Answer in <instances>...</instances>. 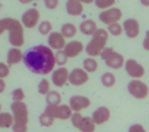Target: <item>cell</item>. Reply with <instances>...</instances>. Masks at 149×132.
I'll list each match as a JSON object with an SVG mask.
<instances>
[{
  "label": "cell",
  "mask_w": 149,
  "mask_h": 132,
  "mask_svg": "<svg viewBox=\"0 0 149 132\" xmlns=\"http://www.w3.org/2000/svg\"><path fill=\"white\" fill-rule=\"evenodd\" d=\"M48 45L52 50H63L66 46V38L62 36L61 32H52L48 37Z\"/></svg>",
  "instance_id": "cell-14"
},
{
  "label": "cell",
  "mask_w": 149,
  "mask_h": 132,
  "mask_svg": "<svg viewBox=\"0 0 149 132\" xmlns=\"http://www.w3.org/2000/svg\"><path fill=\"white\" fill-rule=\"evenodd\" d=\"M52 29H53V25H52V23L50 21H48V20H42L41 23L38 24V32L42 34V36L50 34Z\"/></svg>",
  "instance_id": "cell-27"
},
{
  "label": "cell",
  "mask_w": 149,
  "mask_h": 132,
  "mask_svg": "<svg viewBox=\"0 0 149 132\" xmlns=\"http://www.w3.org/2000/svg\"><path fill=\"white\" fill-rule=\"evenodd\" d=\"M24 65L32 73L46 75L54 71L56 53L46 45H36L24 54Z\"/></svg>",
  "instance_id": "cell-1"
},
{
  "label": "cell",
  "mask_w": 149,
  "mask_h": 132,
  "mask_svg": "<svg viewBox=\"0 0 149 132\" xmlns=\"http://www.w3.org/2000/svg\"><path fill=\"white\" fill-rule=\"evenodd\" d=\"M20 3L21 4H28V3H32L31 0H20Z\"/></svg>",
  "instance_id": "cell-41"
},
{
  "label": "cell",
  "mask_w": 149,
  "mask_h": 132,
  "mask_svg": "<svg viewBox=\"0 0 149 132\" xmlns=\"http://www.w3.org/2000/svg\"><path fill=\"white\" fill-rule=\"evenodd\" d=\"M66 12L70 16H81L83 13V3L81 0H69L66 3Z\"/></svg>",
  "instance_id": "cell-20"
},
{
  "label": "cell",
  "mask_w": 149,
  "mask_h": 132,
  "mask_svg": "<svg viewBox=\"0 0 149 132\" xmlns=\"http://www.w3.org/2000/svg\"><path fill=\"white\" fill-rule=\"evenodd\" d=\"M94 3H95V6L98 7V8L106 11V9L113 8V6H115L116 1H115V0H95Z\"/></svg>",
  "instance_id": "cell-29"
},
{
  "label": "cell",
  "mask_w": 149,
  "mask_h": 132,
  "mask_svg": "<svg viewBox=\"0 0 149 132\" xmlns=\"http://www.w3.org/2000/svg\"><path fill=\"white\" fill-rule=\"evenodd\" d=\"M15 123L11 112H0V128H12Z\"/></svg>",
  "instance_id": "cell-22"
},
{
  "label": "cell",
  "mask_w": 149,
  "mask_h": 132,
  "mask_svg": "<svg viewBox=\"0 0 149 132\" xmlns=\"http://www.w3.org/2000/svg\"><path fill=\"white\" fill-rule=\"evenodd\" d=\"M11 111L13 115V132H26L28 131V122H29V111L28 106L24 102H13L11 104Z\"/></svg>",
  "instance_id": "cell-2"
},
{
  "label": "cell",
  "mask_w": 149,
  "mask_h": 132,
  "mask_svg": "<svg viewBox=\"0 0 149 132\" xmlns=\"http://www.w3.org/2000/svg\"><path fill=\"white\" fill-rule=\"evenodd\" d=\"M128 93L136 99H145L149 94V87L141 79H132L128 83Z\"/></svg>",
  "instance_id": "cell-8"
},
{
  "label": "cell",
  "mask_w": 149,
  "mask_h": 132,
  "mask_svg": "<svg viewBox=\"0 0 149 132\" xmlns=\"http://www.w3.org/2000/svg\"><path fill=\"white\" fill-rule=\"evenodd\" d=\"M68 56L65 54L63 50L56 52V65H58L59 68H65V65L68 64Z\"/></svg>",
  "instance_id": "cell-30"
},
{
  "label": "cell",
  "mask_w": 149,
  "mask_h": 132,
  "mask_svg": "<svg viewBox=\"0 0 149 132\" xmlns=\"http://www.w3.org/2000/svg\"><path fill=\"white\" fill-rule=\"evenodd\" d=\"M143 48L145 50H149V31H146V34H145V38L143 41Z\"/></svg>",
  "instance_id": "cell-37"
},
{
  "label": "cell",
  "mask_w": 149,
  "mask_h": 132,
  "mask_svg": "<svg viewBox=\"0 0 149 132\" xmlns=\"http://www.w3.org/2000/svg\"><path fill=\"white\" fill-rule=\"evenodd\" d=\"M4 24V28L6 31L9 32L8 34V40L9 44L13 45V48H20V46L24 45V28L23 24L20 23L19 20L12 19V17H6V19H1Z\"/></svg>",
  "instance_id": "cell-3"
},
{
  "label": "cell",
  "mask_w": 149,
  "mask_h": 132,
  "mask_svg": "<svg viewBox=\"0 0 149 132\" xmlns=\"http://www.w3.org/2000/svg\"><path fill=\"white\" fill-rule=\"evenodd\" d=\"M100 82L104 87H112L113 85L116 83V77L113 73L108 71V73H104L103 75L100 77Z\"/></svg>",
  "instance_id": "cell-26"
},
{
  "label": "cell",
  "mask_w": 149,
  "mask_h": 132,
  "mask_svg": "<svg viewBox=\"0 0 149 132\" xmlns=\"http://www.w3.org/2000/svg\"><path fill=\"white\" fill-rule=\"evenodd\" d=\"M4 91H6V81L0 79V94H3Z\"/></svg>",
  "instance_id": "cell-38"
},
{
  "label": "cell",
  "mask_w": 149,
  "mask_h": 132,
  "mask_svg": "<svg viewBox=\"0 0 149 132\" xmlns=\"http://www.w3.org/2000/svg\"><path fill=\"white\" fill-rule=\"evenodd\" d=\"M108 37H110V33H108L106 29H98L96 33L91 37V40L87 42L86 45V53L87 56H90L91 58H95V57L100 56L102 52L107 48V42H108Z\"/></svg>",
  "instance_id": "cell-4"
},
{
  "label": "cell",
  "mask_w": 149,
  "mask_h": 132,
  "mask_svg": "<svg viewBox=\"0 0 149 132\" xmlns=\"http://www.w3.org/2000/svg\"><path fill=\"white\" fill-rule=\"evenodd\" d=\"M44 3H45V7L48 9H56L57 7H58L59 1L58 0H45Z\"/></svg>",
  "instance_id": "cell-36"
},
{
  "label": "cell",
  "mask_w": 149,
  "mask_h": 132,
  "mask_svg": "<svg viewBox=\"0 0 149 132\" xmlns=\"http://www.w3.org/2000/svg\"><path fill=\"white\" fill-rule=\"evenodd\" d=\"M12 98H13V102H24L25 93H24L23 89H15L12 91Z\"/></svg>",
  "instance_id": "cell-33"
},
{
  "label": "cell",
  "mask_w": 149,
  "mask_h": 132,
  "mask_svg": "<svg viewBox=\"0 0 149 132\" xmlns=\"http://www.w3.org/2000/svg\"><path fill=\"white\" fill-rule=\"evenodd\" d=\"M38 122H40V124H41L42 127H50V126H53L54 119L52 118L49 114L42 112L41 115H40V118H38Z\"/></svg>",
  "instance_id": "cell-32"
},
{
  "label": "cell",
  "mask_w": 149,
  "mask_h": 132,
  "mask_svg": "<svg viewBox=\"0 0 149 132\" xmlns=\"http://www.w3.org/2000/svg\"><path fill=\"white\" fill-rule=\"evenodd\" d=\"M84 49L86 48H84V45L81 41H70L66 44L63 52H65V54L68 56V58H75V57H78Z\"/></svg>",
  "instance_id": "cell-18"
},
{
  "label": "cell",
  "mask_w": 149,
  "mask_h": 132,
  "mask_svg": "<svg viewBox=\"0 0 149 132\" xmlns=\"http://www.w3.org/2000/svg\"><path fill=\"white\" fill-rule=\"evenodd\" d=\"M123 17V13H121V9L116 8H110V9H106V11H102L99 13V20H100L103 24H107L111 25V24H115V23H119V20Z\"/></svg>",
  "instance_id": "cell-11"
},
{
  "label": "cell",
  "mask_w": 149,
  "mask_h": 132,
  "mask_svg": "<svg viewBox=\"0 0 149 132\" xmlns=\"http://www.w3.org/2000/svg\"><path fill=\"white\" fill-rule=\"evenodd\" d=\"M69 75L70 71L66 68H58L52 73V82L57 87H63L69 82Z\"/></svg>",
  "instance_id": "cell-15"
},
{
  "label": "cell",
  "mask_w": 149,
  "mask_h": 132,
  "mask_svg": "<svg viewBox=\"0 0 149 132\" xmlns=\"http://www.w3.org/2000/svg\"><path fill=\"white\" fill-rule=\"evenodd\" d=\"M70 120H71L73 127H75V128L79 129L81 132H94L95 131L96 124L93 122V119L88 118V116H82L81 112H74Z\"/></svg>",
  "instance_id": "cell-6"
},
{
  "label": "cell",
  "mask_w": 149,
  "mask_h": 132,
  "mask_svg": "<svg viewBox=\"0 0 149 132\" xmlns=\"http://www.w3.org/2000/svg\"><path fill=\"white\" fill-rule=\"evenodd\" d=\"M124 69H125L127 74L132 79H141L145 75V69H144V66L141 64H139V62L133 58L127 59L125 65H124Z\"/></svg>",
  "instance_id": "cell-9"
},
{
  "label": "cell",
  "mask_w": 149,
  "mask_h": 132,
  "mask_svg": "<svg viewBox=\"0 0 149 132\" xmlns=\"http://www.w3.org/2000/svg\"><path fill=\"white\" fill-rule=\"evenodd\" d=\"M140 3H141V4H143V6H145V7H146V6H148V7H149V0H148V1H146V0H141Z\"/></svg>",
  "instance_id": "cell-40"
},
{
  "label": "cell",
  "mask_w": 149,
  "mask_h": 132,
  "mask_svg": "<svg viewBox=\"0 0 149 132\" xmlns=\"http://www.w3.org/2000/svg\"><path fill=\"white\" fill-rule=\"evenodd\" d=\"M128 132H146V129L144 128L143 124H132V126L130 127V129H128Z\"/></svg>",
  "instance_id": "cell-35"
},
{
  "label": "cell",
  "mask_w": 149,
  "mask_h": 132,
  "mask_svg": "<svg viewBox=\"0 0 149 132\" xmlns=\"http://www.w3.org/2000/svg\"><path fill=\"white\" fill-rule=\"evenodd\" d=\"M50 91H52L50 90V82H49L46 78H44L38 83V93L41 94V95H48Z\"/></svg>",
  "instance_id": "cell-31"
},
{
  "label": "cell",
  "mask_w": 149,
  "mask_h": 132,
  "mask_svg": "<svg viewBox=\"0 0 149 132\" xmlns=\"http://www.w3.org/2000/svg\"><path fill=\"white\" fill-rule=\"evenodd\" d=\"M82 3H84V4H90V3H94V1H91V0H83Z\"/></svg>",
  "instance_id": "cell-42"
},
{
  "label": "cell",
  "mask_w": 149,
  "mask_h": 132,
  "mask_svg": "<svg viewBox=\"0 0 149 132\" xmlns=\"http://www.w3.org/2000/svg\"><path fill=\"white\" fill-rule=\"evenodd\" d=\"M61 102H62V96L58 91L56 90H52L50 93L46 95V103L48 106H61Z\"/></svg>",
  "instance_id": "cell-24"
},
{
  "label": "cell",
  "mask_w": 149,
  "mask_h": 132,
  "mask_svg": "<svg viewBox=\"0 0 149 132\" xmlns=\"http://www.w3.org/2000/svg\"><path fill=\"white\" fill-rule=\"evenodd\" d=\"M45 112L49 114L52 118L56 120V119H59V120H69L73 116V110L70 108L69 104H61V106H46Z\"/></svg>",
  "instance_id": "cell-7"
},
{
  "label": "cell",
  "mask_w": 149,
  "mask_h": 132,
  "mask_svg": "<svg viewBox=\"0 0 149 132\" xmlns=\"http://www.w3.org/2000/svg\"><path fill=\"white\" fill-rule=\"evenodd\" d=\"M98 61L95 58L87 57V58L83 59V70L87 71V73H95L98 70Z\"/></svg>",
  "instance_id": "cell-25"
},
{
  "label": "cell",
  "mask_w": 149,
  "mask_h": 132,
  "mask_svg": "<svg viewBox=\"0 0 149 132\" xmlns=\"http://www.w3.org/2000/svg\"><path fill=\"white\" fill-rule=\"evenodd\" d=\"M123 29L130 38H136L140 34V24L135 19H127L123 23Z\"/></svg>",
  "instance_id": "cell-17"
},
{
  "label": "cell",
  "mask_w": 149,
  "mask_h": 132,
  "mask_svg": "<svg viewBox=\"0 0 149 132\" xmlns=\"http://www.w3.org/2000/svg\"><path fill=\"white\" fill-rule=\"evenodd\" d=\"M9 75V66L4 62H0V79H4Z\"/></svg>",
  "instance_id": "cell-34"
},
{
  "label": "cell",
  "mask_w": 149,
  "mask_h": 132,
  "mask_svg": "<svg viewBox=\"0 0 149 132\" xmlns=\"http://www.w3.org/2000/svg\"><path fill=\"white\" fill-rule=\"evenodd\" d=\"M40 23H41L40 21V12L37 8L26 9L21 16V24H23V27H25L28 29L36 28V27H38Z\"/></svg>",
  "instance_id": "cell-10"
},
{
  "label": "cell",
  "mask_w": 149,
  "mask_h": 132,
  "mask_svg": "<svg viewBox=\"0 0 149 132\" xmlns=\"http://www.w3.org/2000/svg\"><path fill=\"white\" fill-rule=\"evenodd\" d=\"M107 32L110 34H112V36L118 37V36H121V34H123L124 29H123V25H121V24L115 23V24H111V25L107 27Z\"/></svg>",
  "instance_id": "cell-28"
},
{
  "label": "cell",
  "mask_w": 149,
  "mask_h": 132,
  "mask_svg": "<svg viewBox=\"0 0 149 132\" xmlns=\"http://www.w3.org/2000/svg\"><path fill=\"white\" fill-rule=\"evenodd\" d=\"M24 61V54L20 50V48H11L7 53V65L9 68L13 65L19 64V62Z\"/></svg>",
  "instance_id": "cell-19"
},
{
  "label": "cell",
  "mask_w": 149,
  "mask_h": 132,
  "mask_svg": "<svg viewBox=\"0 0 149 132\" xmlns=\"http://www.w3.org/2000/svg\"><path fill=\"white\" fill-rule=\"evenodd\" d=\"M1 108H3V107H1V103H0V112H1Z\"/></svg>",
  "instance_id": "cell-43"
},
{
  "label": "cell",
  "mask_w": 149,
  "mask_h": 132,
  "mask_svg": "<svg viewBox=\"0 0 149 132\" xmlns=\"http://www.w3.org/2000/svg\"><path fill=\"white\" fill-rule=\"evenodd\" d=\"M6 32V28H4V24H3V20L0 19V34H3Z\"/></svg>",
  "instance_id": "cell-39"
},
{
  "label": "cell",
  "mask_w": 149,
  "mask_h": 132,
  "mask_svg": "<svg viewBox=\"0 0 149 132\" xmlns=\"http://www.w3.org/2000/svg\"><path fill=\"white\" fill-rule=\"evenodd\" d=\"M110 118H111V111L104 106L98 107V108L93 112V115H91V119H93V122L96 124V126L107 123V122L110 120Z\"/></svg>",
  "instance_id": "cell-16"
},
{
  "label": "cell",
  "mask_w": 149,
  "mask_h": 132,
  "mask_svg": "<svg viewBox=\"0 0 149 132\" xmlns=\"http://www.w3.org/2000/svg\"><path fill=\"white\" fill-rule=\"evenodd\" d=\"M100 58L106 62V65H107L108 68L113 69V70H119V69H121L125 65L124 57L120 53L115 52L112 48H110V46H107V48L102 52Z\"/></svg>",
  "instance_id": "cell-5"
},
{
  "label": "cell",
  "mask_w": 149,
  "mask_h": 132,
  "mask_svg": "<svg viewBox=\"0 0 149 132\" xmlns=\"http://www.w3.org/2000/svg\"><path fill=\"white\" fill-rule=\"evenodd\" d=\"M88 73L84 71L83 68H75L70 71V75H69V83L73 85V86H82L86 82L88 81Z\"/></svg>",
  "instance_id": "cell-12"
},
{
  "label": "cell",
  "mask_w": 149,
  "mask_h": 132,
  "mask_svg": "<svg viewBox=\"0 0 149 132\" xmlns=\"http://www.w3.org/2000/svg\"><path fill=\"white\" fill-rule=\"evenodd\" d=\"M77 32H78V28L71 23H66L61 27V33L65 38H73L77 34Z\"/></svg>",
  "instance_id": "cell-23"
},
{
  "label": "cell",
  "mask_w": 149,
  "mask_h": 132,
  "mask_svg": "<svg viewBox=\"0 0 149 132\" xmlns=\"http://www.w3.org/2000/svg\"><path fill=\"white\" fill-rule=\"evenodd\" d=\"M98 29L99 28L96 27V23L94 20H90V19L82 21L81 25H79V31H81V33L83 34V36H94Z\"/></svg>",
  "instance_id": "cell-21"
},
{
  "label": "cell",
  "mask_w": 149,
  "mask_h": 132,
  "mask_svg": "<svg viewBox=\"0 0 149 132\" xmlns=\"http://www.w3.org/2000/svg\"><path fill=\"white\" fill-rule=\"evenodd\" d=\"M0 9H1V3H0Z\"/></svg>",
  "instance_id": "cell-44"
},
{
  "label": "cell",
  "mask_w": 149,
  "mask_h": 132,
  "mask_svg": "<svg viewBox=\"0 0 149 132\" xmlns=\"http://www.w3.org/2000/svg\"><path fill=\"white\" fill-rule=\"evenodd\" d=\"M91 104V101L87 96L83 95H73L69 101V106L73 110V112H81L82 110L88 108Z\"/></svg>",
  "instance_id": "cell-13"
}]
</instances>
